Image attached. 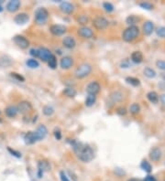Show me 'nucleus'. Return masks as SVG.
Masks as SVG:
<instances>
[{"instance_id": "obj_16", "label": "nucleus", "mask_w": 165, "mask_h": 181, "mask_svg": "<svg viewBox=\"0 0 165 181\" xmlns=\"http://www.w3.org/2000/svg\"><path fill=\"white\" fill-rule=\"evenodd\" d=\"M20 7V1H19V0H11V1H9L7 3V10L8 12H16L19 10V8Z\"/></svg>"}, {"instance_id": "obj_1", "label": "nucleus", "mask_w": 165, "mask_h": 181, "mask_svg": "<svg viewBox=\"0 0 165 181\" xmlns=\"http://www.w3.org/2000/svg\"><path fill=\"white\" fill-rule=\"evenodd\" d=\"M70 144L75 153L77 154L78 158L84 163L91 162L94 157V151L88 145H84L82 143L77 142L76 140L70 141Z\"/></svg>"}, {"instance_id": "obj_2", "label": "nucleus", "mask_w": 165, "mask_h": 181, "mask_svg": "<svg viewBox=\"0 0 165 181\" xmlns=\"http://www.w3.org/2000/svg\"><path fill=\"white\" fill-rule=\"evenodd\" d=\"M140 34V29L137 26H129L127 28L122 34V38L126 42H131L138 38Z\"/></svg>"}, {"instance_id": "obj_6", "label": "nucleus", "mask_w": 165, "mask_h": 181, "mask_svg": "<svg viewBox=\"0 0 165 181\" xmlns=\"http://www.w3.org/2000/svg\"><path fill=\"white\" fill-rule=\"evenodd\" d=\"M13 42L22 50H26L29 46V41L24 36H20V35H17L13 38Z\"/></svg>"}, {"instance_id": "obj_14", "label": "nucleus", "mask_w": 165, "mask_h": 181, "mask_svg": "<svg viewBox=\"0 0 165 181\" xmlns=\"http://www.w3.org/2000/svg\"><path fill=\"white\" fill-rule=\"evenodd\" d=\"M29 17L27 13H20V14H18L14 17V21L18 25H24L29 21Z\"/></svg>"}, {"instance_id": "obj_26", "label": "nucleus", "mask_w": 165, "mask_h": 181, "mask_svg": "<svg viewBox=\"0 0 165 181\" xmlns=\"http://www.w3.org/2000/svg\"><path fill=\"white\" fill-rule=\"evenodd\" d=\"M147 98L150 103H158V101H159V95L156 91H151L150 92H148Z\"/></svg>"}, {"instance_id": "obj_46", "label": "nucleus", "mask_w": 165, "mask_h": 181, "mask_svg": "<svg viewBox=\"0 0 165 181\" xmlns=\"http://www.w3.org/2000/svg\"><path fill=\"white\" fill-rule=\"evenodd\" d=\"M29 54L34 58H39V48H31L29 50Z\"/></svg>"}, {"instance_id": "obj_44", "label": "nucleus", "mask_w": 165, "mask_h": 181, "mask_svg": "<svg viewBox=\"0 0 165 181\" xmlns=\"http://www.w3.org/2000/svg\"><path fill=\"white\" fill-rule=\"evenodd\" d=\"M116 113L119 114V115H125L126 113H127V109H126L125 107H118V109H116Z\"/></svg>"}, {"instance_id": "obj_30", "label": "nucleus", "mask_w": 165, "mask_h": 181, "mask_svg": "<svg viewBox=\"0 0 165 181\" xmlns=\"http://www.w3.org/2000/svg\"><path fill=\"white\" fill-rule=\"evenodd\" d=\"M140 21V17H138L137 16H128L127 17V19H126V22H127V24H128L129 26H135L136 23Z\"/></svg>"}, {"instance_id": "obj_32", "label": "nucleus", "mask_w": 165, "mask_h": 181, "mask_svg": "<svg viewBox=\"0 0 165 181\" xmlns=\"http://www.w3.org/2000/svg\"><path fill=\"white\" fill-rule=\"evenodd\" d=\"M140 167H141V169H143L145 172H147V173H150L151 170H152V167H151L150 164L146 160H143L141 162Z\"/></svg>"}, {"instance_id": "obj_53", "label": "nucleus", "mask_w": 165, "mask_h": 181, "mask_svg": "<svg viewBox=\"0 0 165 181\" xmlns=\"http://www.w3.org/2000/svg\"><path fill=\"white\" fill-rule=\"evenodd\" d=\"M162 79L165 81V74H162Z\"/></svg>"}, {"instance_id": "obj_12", "label": "nucleus", "mask_w": 165, "mask_h": 181, "mask_svg": "<svg viewBox=\"0 0 165 181\" xmlns=\"http://www.w3.org/2000/svg\"><path fill=\"white\" fill-rule=\"evenodd\" d=\"M60 65H61V68H62V69H63V70H69L70 68L73 67V58H71V57H69V56L63 57V58L61 60Z\"/></svg>"}, {"instance_id": "obj_47", "label": "nucleus", "mask_w": 165, "mask_h": 181, "mask_svg": "<svg viewBox=\"0 0 165 181\" xmlns=\"http://www.w3.org/2000/svg\"><path fill=\"white\" fill-rule=\"evenodd\" d=\"M60 178H61V180H62V181H70L68 179L66 174L64 173V171H61L60 172Z\"/></svg>"}, {"instance_id": "obj_35", "label": "nucleus", "mask_w": 165, "mask_h": 181, "mask_svg": "<svg viewBox=\"0 0 165 181\" xmlns=\"http://www.w3.org/2000/svg\"><path fill=\"white\" fill-rule=\"evenodd\" d=\"M126 82H127L128 83H129L130 85L132 86H138L140 84V82L138 79L137 78H134V77H127L126 78Z\"/></svg>"}, {"instance_id": "obj_3", "label": "nucleus", "mask_w": 165, "mask_h": 181, "mask_svg": "<svg viewBox=\"0 0 165 181\" xmlns=\"http://www.w3.org/2000/svg\"><path fill=\"white\" fill-rule=\"evenodd\" d=\"M91 72H92V66L88 63H84L75 70V76L77 79H84L87 77Z\"/></svg>"}, {"instance_id": "obj_29", "label": "nucleus", "mask_w": 165, "mask_h": 181, "mask_svg": "<svg viewBox=\"0 0 165 181\" xmlns=\"http://www.w3.org/2000/svg\"><path fill=\"white\" fill-rule=\"evenodd\" d=\"M47 62H48V65H49V67L51 69H55L56 67H57V58H56V56L51 54Z\"/></svg>"}, {"instance_id": "obj_48", "label": "nucleus", "mask_w": 165, "mask_h": 181, "mask_svg": "<svg viewBox=\"0 0 165 181\" xmlns=\"http://www.w3.org/2000/svg\"><path fill=\"white\" fill-rule=\"evenodd\" d=\"M115 173H116V175H118V176H123V175L126 174L125 171H124L123 169H121V168H116Z\"/></svg>"}, {"instance_id": "obj_13", "label": "nucleus", "mask_w": 165, "mask_h": 181, "mask_svg": "<svg viewBox=\"0 0 165 181\" xmlns=\"http://www.w3.org/2000/svg\"><path fill=\"white\" fill-rule=\"evenodd\" d=\"M51 52L50 50H48L46 48H39V58H40L42 61L47 62L48 60L51 57Z\"/></svg>"}, {"instance_id": "obj_11", "label": "nucleus", "mask_w": 165, "mask_h": 181, "mask_svg": "<svg viewBox=\"0 0 165 181\" xmlns=\"http://www.w3.org/2000/svg\"><path fill=\"white\" fill-rule=\"evenodd\" d=\"M77 34L79 35L80 37L84 38H91L94 37L93 30L90 28L86 27V26H84V27H81L79 29H78Z\"/></svg>"}, {"instance_id": "obj_21", "label": "nucleus", "mask_w": 165, "mask_h": 181, "mask_svg": "<svg viewBox=\"0 0 165 181\" xmlns=\"http://www.w3.org/2000/svg\"><path fill=\"white\" fill-rule=\"evenodd\" d=\"M24 141L27 145H33L37 142L36 136L34 132H28L27 134L24 135Z\"/></svg>"}, {"instance_id": "obj_28", "label": "nucleus", "mask_w": 165, "mask_h": 181, "mask_svg": "<svg viewBox=\"0 0 165 181\" xmlns=\"http://www.w3.org/2000/svg\"><path fill=\"white\" fill-rule=\"evenodd\" d=\"M95 101H96V96L88 94V96L86 97V99H85V106H87V107L93 106V105L95 103Z\"/></svg>"}, {"instance_id": "obj_17", "label": "nucleus", "mask_w": 165, "mask_h": 181, "mask_svg": "<svg viewBox=\"0 0 165 181\" xmlns=\"http://www.w3.org/2000/svg\"><path fill=\"white\" fill-rule=\"evenodd\" d=\"M150 158L154 162L159 161L162 158V151L158 147H154L150 152Z\"/></svg>"}, {"instance_id": "obj_52", "label": "nucleus", "mask_w": 165, "mask_h": 181, "mask_svg": "<svg viewBox=\"0 0 165 181\" xmlns=\"http://www.w3.org/2000/svg\"><path fill=\"white\" fill-rule=\"evenodd\" d=\"M4 10V8H3V7L1 6V5H0V13H1L2 11Z\"/></svg>"}, {"instance_id": "obj_36", "label": "nucleus", "mask_w": 165, "mask_h": 181, "mask_svg": "<svg viewBox=\"0 0 165 181\" xmlns=\"http://www.w3.org/2000/svg\"><path fill=\"white\" fill-rule=\"evenodd\" d=\"M26 64H27L28 67L31 68V69L38 68L39 66H40V63H39L35 59H29V60H28L27 61H26Z\"/></svg>"}, {"instance_id": "obj_38", "label": "nucleus", "mask_w": 165, "mask_h": 181, "mask_svg": "<svg viewBox=\"0 0 165 181\" xmlns=\"http://www.w3.org/2000/svg\"><path fill=\"white\" fill-rule=\"evenodd\" d=\"M103 7H104V9H105L106 12L108 13H110V12H113L115 9V7L114 6L112 5L111 3L109 2H105V3H103Z\"/></svg>"}, {"instance_id": "obj_4", "label": "nucleus", "mask_w": 165, "mask_h": 181, "mask_svg": "<svg viewBox=\"0 0 165 181\" xmlns=\"http://www.w3.org/2000/svg\"><path fill=\"white\" fill-rule=\"evenodd\" d=\"M49 17V12L44 7L38 8L35 12V22L38 25H44Z\"/></svg>"}, {"instance_id": "obj_15", "label": "nucleus", "mask_w": 165, "mask_h": 181, "mask_svg": "<svg viewBox=\"0 0 165 181\" xmlns=\"http://www.w3.org/2000/svg\"><path fill=\"white\" fill-rule=\"evenodd\" d=\"M60 9L64 14H72L73 10H75V7H73V4L69 2H63L60 5Z\"/></svg>"}, {"instance_id": "obj_23", "label": "nucleus", "mask_w": 165, "mask_h": 181, "mask_svg": "<svg viewBox=\"0 0 165 181\" xmlns=\"http://www.w3.org/2000/svg\"><path fill=\"white\" fill-rule=\"evenodd\" d=\"M109 98L112 101V103H120V101H122L123 100V93L118 91H113L110 94Z\"/></svg>"}, {"instance_id": "obj_7", "label": "nucleus", "mask_w": 165, "mask_h": 181, "mask_svg": "<svg viewBox=\"0 0 165 181\" xmlns=\"http://www.w3.org/2000/svg\"><path fill=\"white\" fill-rule=\"evenodd\" d=\"M17 108H18L19 113H22V114H25V113H29L30 111H31L32 105L28 101H19V103Z\"/></svg>"}, {"instance_id": "obj_22", "label": "nucleus", "mask_w": 165, "mask_h": 181, "mask_svg": "<svg viewBox=\"0 0 165 181\" xmlns=\"http://www.w3.org/2000/svg\"><path fill=\"white\" fill-rule=\"evenodd\" d=\"M38 170L41 172H48L51 170V165L47 160H41L38 163Z\"/></svg>"}, {"instance_id": "obj_45", "label": "nucleus", "mask_w": 165, "mask_h": 181, "mask_svg": "<svg viewBox=\"0 0 165 181\" xmlns=\"http://www.w3.org/2000/svg\"><path fill=\"white\" fill-rule=\"evenodd\" d=\"M53 134H54L55 138L57 140L62 139V133H61V130L59 129V128H56V129L54 130V132H53Z\"/></svg>"}, {"instance_id": "obj_27", "label": "nucleus", "mask_w": 165, "mask_h": 181, "mask_svg": "<svg viewBox=\"0 0 165 181\" xmlns=\"http://www.w3.org/2000/svg\"><path fill=\"white\" fill-rule=\"evenodd\" d=\"M63 94L65 96L69 97V98H73V97L76 96L77 91L72 87H67V88H65V89L63 90Z\"/></svg>"}, {"instance_id": "obj_24", "label": "nucleus", "mask_w": 165, "mask_h": 181, "mask_svg": "<svg viewBox=\"0 0 165 181\" xmlns=\"http://www.w3.org/2000/svg\"><path fill=\"white\" fill-rule=\"evenodd\" d=\"M10 65H12V60L10 57H8L7 55H2L0 57V66L2 67H9Z\"/></svg>"}, {"instance_id": "obj_9", "label": "nucleus", "mask_w": 165, "mask_h": 181, "mask_svg": "<svg viewBox=\"0 0 165 181\" xmlns=\"http://www.w3.org/2000/svg\"><path fill=\"white\" fill-rule=\"evenodd\" d=\"M50 31L54 36H62L67 31V28L64 25H53L50 28Z\"/></svg>"}, {"instance_id": "obj_54", "label": "nucleus", "mask_w": 165, "mask_h": 181, "mask_svg": "<svg viewBox=\"0 0 165 181\" xmlns=\"http://www.w3.org/2000/svg\"><path fill=\"white\" fill-rule=\"evenodd\" d=\"M1 122H2V119H1V118H0V123H1Z\"/></svg>"}, {"instance_id": "obj_34", "label": "nucleus", "mask_w": 165, "mask_h": 181, "mask_svg": "<svg viewBox=\"0 0 165 181\" xmlns=\"http://www.w3.org/2000/svg\"><path fill=\"white\" fill-rule=\"evenodd\" d=\"M77 22L79 23L80 25H82V27H84V26L88 23V17L87 16H85V15H80L79 17H77Z\"/></svg>"}, {"instance_id": "obj_39", "label": "nucleus", "mask_w": 165, "mask_h": 181, "mask_svg": "<svg viewBox=\"0 0 165 181\" xmlns=\"http://www.w3.org/2000/svg\"><path fill=\"white\" fill-rule=\"evenodd\" d=\"M10 76H11L13 79H15V80H17L18 82H25V78H24L21 74H19V73H17V72H11V73H10Z\"/></svg>"}, {"instance_id": "obj_51", "label": "nucleus", "mask_w": 165, "mask_h": 181, "mask_svg": "<svg viewBox=\"0 0 165 181\" xmlns=\"http://www.w3.org/2000/svg\"><path fill=\"white\" fill-rule=\"evenodd\" d=\"M128 181H141V180L138 179V178H130V179H128Z\"/></svg>"}, {"instance_id": "obj_41", "label": "nucleus", "mask_w": 165, "mask_h": 181, "mask_svg": "<svg viewBox=\"0 0 165 181\" xmlns=\"http://www.w3.org/2000/svg\"><path fill=\"white\" fill-rule=\"evenodd\" d=\"M7 151L9 152L12 156H16V157H18V158H20L21 157V154L19 152V151H16V150H14V149H12V148H10V147H7Z\"/></svg>"}, {"instance_id": "obj_31", "label": "nucleus", "mask_w": 165, "mask_h": 181, "mask_svg": "<svg viewBox=\"0 0 165 181\" xmlns=\"http://www.w3.org/2000/svg\"><path fill=\"white\" fill-rule=\"evenodd\" d=\"M143 73H144V75L146 77L150 78V79H152L156 76V72L151 68H145L144 70H143Z\"/></svg>"}, {"instance_id": "obj_55", "label": "nucleus", "mask_w": 165, "mask_h": 181, "mask_svg": "<svg viewBox=\"0 0 165 181\" xmlns=\"http://www.w3.org/2000/svg\"><path fill=\"white\" fill-rule=\"evenodd\" d=\"M164 181H165V180H164Z\"/></svg>"}, {"instance_id": "obj_20", "label": "nucleus", "mask_w": 165, "mask_h": 181, "mask_svg": "<svg viewBox=\"0 0 165 181\" xmlns=\"http://www.w3.org/2000/svg\"><path fill=\"white\" fill-rule=\"evenodd\" d=\"M143 33L147 36H149L151 33L153 32L154 30V24L151 21H146L144 24H143Z\"/></svg>"}, {"instance_id": "obj_10", "label": "nucleus", "mask_w": 165, "mask_h": 181, "mask_svg": "<svg viewBox=\"0 0 165 181\" xmlns=\"http://www.w3.org/2000/svg\"><path fill=\"white\" fill-rule=\"evenodd\" d=\"M34 134H35L37 141H41L46 137L48 134V129L44 125H41L38 126L37 130L34 132Z\"/></svg>"}, {"instance_id": "obj_19", "label": "nucleus", "mask_w": 165, "mask_h": 181, "mask_svg": "<svg viewBox=\"0 0 165 181\" xmlns=\"http://www.w3.org/2000/svg\"><path fill=\"white\" fill-rule=\"evenodd\" d=\"M19 111H18V108L17 106H14V105H9V106H7L5 110V113L7 117L9 118H14L17 116V114H18Z\"/></svg>"}, {"instance_id": "obj_33", "label": "nucleus", "mask_w": 165, "mask_h": 181, "mask_svg": "<svg viewBox=\"0 0 165 181\" xmlns=\"http://www.w3.org/2000/svg\"><path fill=\"white\" fill-rule=\"evenodd\" d=\"M42 112H43V114H44V115L51 116L54 113V109L51 106H50V105H45L42 109Z\"/></svg>"}, {"instance_id": "obj_37", "label": "nucleus", "mask_w": 165, "mask_h": 181, "mask_svg": "<svg viewBox=\"0 0 165 181\" xmlns=\"http://www.w3.org/2000/svg\"><path fill=\"white\" fill-rule=\"evenodd\" d=\"M129 112L132 114H138L140 112V106L138 103H132L129 107Z\"/></svg>"}, {"instance_id": "obj_42", "label": "nucleus", "mask_w": 165, "mask_h": 181, "mask_svg": "<svg viewBox=\"0 0 165 181\" xmlns=\"http://www.w3.org/2000/svg\"><path fill=\"white\" fill-rule=\"evenodd\" d=\"M157 35L160 38H165V27H160L157 29Z\"/></svg>"}, {"instance_id": "obj_25", "label": "nucleus", "mask_w": 165, "mask_h": 181, "mask_svg": "<svg viewBox=\"0 0 165 181\" xmlns=\"http://www.w3.org/2000/svg\"><path fill=\"white\" fill-rule=\"evenodd\" d=\"M143 60V55L140 51H134L131 54V60L135 63H140Z\"/></svg>"}, {"instance_id": "obj_5", "label": "nucleus", "mask_w": 165, "mask_h": 181, "mask_svg": "<svg viewBox=\"0 0 165 181\" xmlns=\"http://www.w3.org/2000/svg\"><path fill=\"white\" fill-rule=\"evenodd\" d=\"M92 24H93L94 28L95 29L104 30V29H106L108 27L109 22H108V20L106 19H105V17H94V19Z\"/></svg>"}, {"instance_id": "obj_40", "label": "nucleus", "mask_w": 165, "mask_h": 181, "mask_svg": "<svg viewBox=\"0 0 165 181\" xmlns=\"http://www.w3.org/2000/svg\"><path fill=\"white\" fill-rule=\"evenodd\" d=\"M140 6L142 8H144V9H147V10L153 9V5H152V4L149 3V2H142V3L140 4Z\"/></svg>"}, {"instance_id": "obj_18", "label": "nucleus", "mask_w": 165, "mask_h": 181, "mask_svg": "<svg viewBox=\"0 0 165 181\" xmlns=\"http://www.w3.org/2000/svg\"><path fill=\"white\" fill-rule=\"evenodd\" d=\"M63 46L66 48H69V50H71V48H73L75 47L76 41H75V39L73 38V37L67 36V37H65L63 39Z\"/></svg>"}, {"instance_id": "obj_43", "label": "nucleus", "mask_w": 165, "mask_h": 181, "mask_svg": "<svg viewBox=\"0 0 165 181\" xmlns=\"http://www.w3.org/2000/svg\"><path fill=\"white\" fill-rule=\"evenodd\" d=\"M156 66H157L159 69L165 70V61L159 60L156 61Z\"/></svg>"}, {"instance_id": "obj_50", "label": "nucleus", "mask_w": 165, "mask_h": 181, "mask_svg": "<svg viewBox=\"0 0 165 181\" xmlns=\"http://www.w3.org/2000/svg\"><path fill=\"white\" fill-rule=\"evenodd\" d=\"M160 101L163 105H165V94H162L160 96Z\"/></svg>"}, {"instance_id": "obj_8", "label": "nucleus", "mask_w": 165, "mask_h": 181, "mask_svg": "<svg viewBox=\"0 0 165 181\" xmlns=\"http://www.w3.org/2000/svg\"><path fill=\"white\" fill-rule=\"evenodd\" d=\"M101 86L97 82H92L86 87V92L90 95H96L100 91Z\"/></svg>"}, {"instance_id": "obj_49", "label": "nucleus", "mask_w": 165, "mask_h": 181, "mask_svg": "<svg viewBox=\"0 0 165 181\" xmlns=\"http://www.w3.org/2000/svg\"><path fill=\"white\" fill-rule=\"evenodd\" d=\"M144 181H157V180H156V178L153 176H147L146 178L144 179Z\"/></svg>"}]
</instances>
